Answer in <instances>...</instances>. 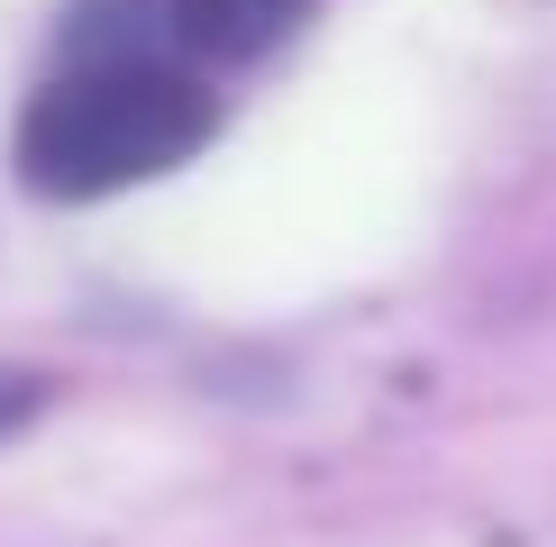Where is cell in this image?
<instances>
[{
    "instance_id": "obj_1",
    "label": "cell",
    "mask_w": 556,
    "mask_h": 547,
    "mask_svg": "<svg viewBox=\"0 0 556 547\" xmlns=\"http://www.w3.org/2000/svg\"><path fill=\"white\" fill-rule=\"evenodd\" d=\"M219 110L182 64L147 55H74L18 110V182L46 201H101L155 182L211 147Z\"/></svg>"
},
{
    "instance_id": "obj_2",
    "label": "cell",
    "mask_w": 556,
    "mask_h": 547,
    "mask_svg": "<svg viewBox=\"0 0 556 547\" xmlns=\"http://www.w3.org/2000/svg\"><path fill=\"white\" fill-rule=\"evenodd\" d=\"M301 18H311V0H165V28L201 55H265Z\"/></svg>"
},
{
    "instance_id": "obj_3",
    "label": "cell",
    "mask_w": 556,
    "mask_h": 547,
    "mask_svg": "<svg viewBox=\"0 0 556 547\" xmlns=\"http://www.w3.org/2000/svg\"><path fill=\"white\" fill-rule=\"evenodd\" d=\"M46 410V374H18V365H0V438H18Z\"/></svg>"
}]
</instances>
